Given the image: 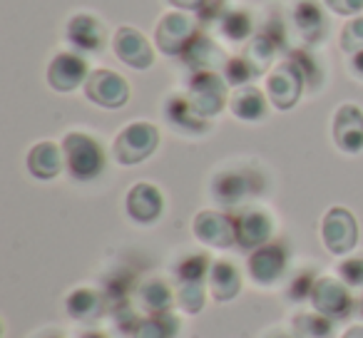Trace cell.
Returning <instances> with one entry per match:
<instances>
[{"label":"cell","instance_id":"obj_1","mask_svg":"<svg viewBox=\"0 0 363 338\" xmlns=\"http://www.w3.org/2000/svg\"><path fill=\"white\" fill-rule=\"evenodd\" d=\"M62 152H65V167L70 174L80 182H90L105 169V152L100 142L92 140L85 132H70L62 140Z\"/></svg>","mask_w":363,"mask_h":338},{"label":"cell","instance_id":"obj_2","mask_svg":"<svg viewBox=\"0 0 363 338\" xmlns=\"http://www.w3.org/2000/svg\"><path fill=\"white\" fill-rule=\"evenodd\" d=\"M160 145V132L150 122H132L115 137L112 154L120 164L132 167L145 162Z\"/></svg>","mask_w":363,"mask_h":338},{"label":"cell","instance_id":"obj_3","mask_svg":"<svg viewBox=\"0 0 363 338\" xmlns=\"http://www.w3.org/2000/svg\"><path fill=\"white\" fill-rule=\"evenodd\" d=\"M303 82H306V75H303L296 60L279 62L267 80V95L272 105L277 110H291L301 97Z\"/></svg>","mask_w":363,"mask_h":338},{"label":"cell","instance_id":"obj_4","mask_svg":"<svg viewBox=\"0 0 363 338\" xmlns=\"http://www.w3.org/2000/svg\"><path fill=\"white\" fill-rule=\"evenodd\" d=\"M197 38V26L194 21L182 11L164 13L160 18V26L155 30V43L160 47V52L164 55H184V50L189 47V43Z\"/></svg>","mask_w":363,"mask_h":338},{"label":"cell","instance_id":"obj_5","mask_svg":"<svg viewBox=\"0 0 363 338\" xmlns=\"http://www.w3.org/2000/svg\"><path fill=\"white\" fill-rule=\"evenodd\" d=\"M189 105L202 117H214L227 105V80L217 72H194L187 92Z\"/></svg>","mask_w":363,"mask_h":338},{"label":"cell","instance_id":"obj_6","mask_svg":"<svg viewBox=\"0 0 363 338\" xmlns=\"http://www.w3.org/2000/svg\"><path fill=\"white\" fill-rule=\"evenodd\" d=\"M321 239H323V247L331 254H336V257L353 252V247L358 244L356 217L343 207L328 209L321 222Z\"/></svg>","mask_w":363,"mask_h":338},{"label":"cell","instance_id":"obj_7","mask_svg":"<svg viewBox=\"0 0 363 338\" xmlns=\"http://www.w3.org/2000/svg\"><path fill=\"white\" fill-rule=\"evenodd\" d=\"M311 303L321 316L331 318V321H343L351 316L353 311V298L348 293V286L343 281H336L331 276L316 278L311 291Z\"/></svg>","mask_w":363,"mask_h":338},{"label":"cell","instance_id":"obj_8","mask_svg":"<svg viewBox=\"0 0 363 338\" xmlns=\"http://www.w3.org/2000/svg\"><path fill=\"white\" fill-rule=\"evenodd\" d=\"M85 95L90 102L100 107H107V110H120V107L127 105L130 100V85L122 75L112 70H95L90 72L85 82Z\"/></svg>","mask_w":363,"mask_h":338},{"label":"cell","instance_id":"obj_9","mask_svg":"<svg viewBox=\"0 0 363 338\" xmlns=\"http://www.w3.org/2000/svg\"><path fill=\"white\" fill-rule=\"evenodd\" d=\"M90 70L87 60L75 52H57L48 65V85L55 92H72L80 85H85Z\"/></svg>","mask_w":363,"mask_h":338},{"label":"cell","instance_id":"obj_10","mask_svg":"<svg viewBox=\"0 0 363 338\" xmlns=\"http://www.w3.org/2000/svg\"><path fill=\"white\" fill-rule=\"evenodd\" d=\"M112 50L115 55L132 70H147L155 62V52L147 38L135 28H120L112 38Z\"/></svg>","mask_w":363,"mask_h":338},{"label":"cell","instance_id":"obj_11","mask_svg":"<svg viewBox=\"0 0 363 338\" xmlns=\"http://www.w3.org/2000/svg\"><path fill=\"white\" fill-rule=\"evenodd\" d=\"M333 142L346 154L363 150V112L356 105H341L333 115Z\"/></svg>","mask_w":363,"mask_h":338},{"label":"cell","instance_id":"obj_12","mask_svg":"<svg viewBox=\"0 0 363 338\" xmlns=\"http://www.w3.org/2000/svg\"><path fill=\"white\" fill-rule=\"evenodd\" d=\"M194 237L209 247L229 249L232 244H237V227L227 214L199 212L194 217Z\"/></svg>","mask_w":363,"mask_h":338},{"label":"cell","instance_id":"obj_13","mask_svg":"<svg viewBox=\"0 0 363 338\" xmlns=\"http://www.w3.org/2000/svg\"><path fill=\"white\" fill-rule=\"evenodd\" d=\"M286 271V252L279 244H264L249 257V274L262 286H272Z\"/></svg>","mask_w":363,"mask_h":338},{"label":"cell","instance_id":"obj_14","mask_svg":"<svg viewBox=\"0 0 363 338\" xmlns=\"http://www.w3.org/2000/svg\"><path fill=\"white\" fill-rule=\"evenodd\" d=\"M164 212V197L155 184L140 182L127 192V214L140 224H152Z\"/></svg>","mask_w":363,"mask_h":338},{"label":"cell","instance_id":"obj_15","mask_svg":"<svg viewBox=\"0 0 363 338\" xmlns=\"http://www.w3.org/2000/svg\"><path fill=\"white\" fill-rule=\"evenodd\" d=\"M234 227H237V244L242 249H259L272 239L274 224L269 219L267 212L262 209H252V212H244L234 219Z\"/></svg>","mask_w":363,"mask_h":338},{"label":"cell","instance_id":"obj_16","mask_svg":"<svg viewBox=\"0 0 363 338\" xmlns=\"http://www.w3.org/2000/svg\"><path fill=\"white\" fill-rule=\"evenodd\" d=\"M65 35H67V40L82 52H97L105 45V28H102V23L97 21L95 16H90V13H77V16H72L70 23H67Z\"/></svg>","mask_w":363,"mask_h":338},{"label":"cell","instance_id":"obj_17","mask_svg":"<svg viewBox=\"0 0 363 338\" xmlns=\"http://www.w3.org/2000/svg\"><path fill=\"white\" fill-rule=\"evenodd\" d=\"M65 167V152L55 142H38L28 152V169L35 179H55Z\"/></svg>","mask_w":363,"mask_h":338},{"label":"cell","instance_id":"obj_18","mask_svg":"<svg viewBox=\"0 0 363 338\" xmlns=\"http://www.w3.org/2000/svg\"><path fill=\"white\" fill-rule=\"evenodd\" d=\"M65 308L75 321L82 323H95L105 316L107 311V298L102 293L92 291V288H75L67 296Z\"/></svg>","mask_w":363,"mask_h":338},{"label":"cell","instance_id":"obj_19","mask_svg":"<svg viewBox=\"0 0 363 338\" xmlns=\"http://www.w3.org/2000/svg\"><path fill=\"white\" fill-rule=\"evenodd\" d=\"M229 107H232L234 117H239V120L257 122L267 115V97H264V92L259 87L244 85L237 87V92L229 97Z\"/></svg>","mask_w":363,"mask_h":338},{"label":"cell","instance_id":"obj_20","mask_svg":"<svg viewBox=\"0 0 363 338\" xmlns=\"http://www.w3.org/2000/svg\"><path fill=\"white\" fill-rule=\"evenodd\" d=\"M182 57H184V62H187L189 67H194L197 72H214V67L222 65L224 52L219 50L217 43H212L209 38L197 35L189 43V47L184 50Z\"/></svg>","mask_w":363,"mask_h":338},{"label":"cell","instance_id":"obj_21","mask_svg":"<svg viewBox=\"0 0 363 338\" xmlns=\"http://www.w3.org/2000/svg\"><path fill=\"white\" fill-rule=\"evenodd\" d=\"M209 288L217 301H232L242 288V276H239L237 266L229 261H214L212 271H209Z\"/></svg>","mask_w":363,"mask_h":338},{"label":"cell","instance_id":"obj_22","mask_svg":"<svg viewBox=\"0 0 363 338\" xmlns=\"http://www.w3.org/2000/svg\"><path fill=\"white\" fill-rule=\"evenodd\" d=\"M135 296L145 313H164V311H169L172 301H174L169 286H167L162 278H147L145 283H140Z\"/></svg>","mask_w":363,"mask_h":338},{"label":"cell","instance_id":"obj_23","mask_svg":"<svg viewBox=\"0 0 363 338\" xmlns=\"http://www.w3.org/2000/svg\"><path fill=\"white\" fill-rule=\"evenodd\" d=\"M177 331H179V318L172 311L164 313H147L145 318H140L137 323L135 338H174Z\"/></svg>","mask_w":363,"mask_h":338},{"label":"cell","instance_id":"obj_24","mask_svg":"<svg viewBox=\"0 0 363 338\" xmlns=\"http://www.w3.org/2000/svg\"><path fill=\"white\" fill-rule=\"evenodd\" d=\"M167 120L172 122L174 127H179V130H187V132H202L207 130V117L197 115L194 112V107L189 105L187 97H172L169 102H167Z\"/></svg>","mask_w":363,"mask_h":338},{"label":"cell","instance_id":"obj_25","mask_svg":"<svg viewBox=\"0 0 363 338\" xmlns=\"http://www.w3.org/2000/svg\"><path fill=\"white\" fill-rule=\"evenodd\" d=\"M294 21H296V28L306 40H318L326 28V18H323L321 8L313 3V0H301L294 11Z\"/></svg>","mask_w":363,"mask_h":338},{"label":"cell","instance_id":"obj_26","mask_svg":"<svg viewBox=\"0 0 363 338\" xmlns=\"http://www.w3.org/2000/svg\"><path fill=\"white\" fill-rule=\"evenodd\" d=\"M214 197L224 204H237L244 197H249V182L244 174L239 172H227L222 177H217L214 182Z\"/></svg>","mask_w":363,"mask_h":338},{"label":"cell","instance_id":"obj_27","mask_svg":"<svg viewBox=\"0 0 363 338\" xmlns=\"http://www.w3.org/2000/svg\"><path fill=\"white\" fill-rule=\"evenodd\" d=\"M294 331L298 338H331L333 323L321 313H298L294 318Z\"/></svg>","mask_w":363,"mask_h":338},{"label":"cell","instance_id":"obj_28","mask_svg":"<svg viewBox=\"0 0 363 338\" xmlns=\"http://www.w3.org/2000/svg\"><path fill=\"white\" fill-rule=\"evenodd\" d=\"M242 57L252 65V70L257 72V75H262V72H267L269 65L274 62V43L269 40L267 35H257L247 45V50H244Z\"/></svg>","mask_w":363,"mask_h":338},{"label":"cell","instance_id":"obj_29","mask_svg":"<svg viewBox=\"0 0 363 338\" xmlns=\"http://www.w3.org/2000/svg\"><path fill=\"white\" fill-rule=\"evenodd\" d=\"M177 303L182 311L197 313L204 306V281H182L177 288Z\"/></svg>","mask_w":363,"mask_h":338},{"label":"cell","instance_id":"obj_30","mask_svg":"<svg viewBox=\"0 0 363 338\" xmlns=\"http://www.w3.org/2000/svg\"><path fill=\"white\" fill-rule=\"evenodd\" d=\"M209 271H212V264H209V259L204 254L187 257L177 266L179 281H204V276H209Z\"/></svg>","mask_w":363,"mask_h":338},{"label":"cell","instance_id":"obj_31","mask_svg":"<svg viewBox=\"0 0 363 338\" xmlns=\"http://www.w3.org/2000/svg\"><path fill=\"white\" fill-rule=\"evenodd\" d=\"M222 33L229 40H244V38H249V33H252V18L244 11L227 13L222 21Z\"/></svg>","mask_w":363,"mask_h":338},{"label":"cell","instance_id":"obj_32","mask_svg":"<svg viewBox=\"0 0 363 338\" xmlns=\"http://www.w3.org/2000/svg\"><path fill=\"white\" fill-rule=\"evenodd\" d=\"M341 50L348 55H356L363 50V16L353 18L341 30Z\"/></svg>","mask_w":363,"mask_h":338},{"label":"cell","instance_id":"obj_33","mask_svg":"<svg viewBox=\"0 0 363 338\" xmlns=\"http://www.w3.org/2000/svg\"><path fill=\"white\" fill-rule=\"evenodd\" d=\"M252 77H257V72L252 70V65H249L244 57H232V60L224 62V80H227L229 85L244 87Z\"/></svg>","mask_w":363,"mask_h":338},{"label":"cell","instance_id":"obj_34","mask_svg":"<svg viewBox=\"0 0 363 338\" xmlns=\"http://www.w3.org/2000/svg\"><path fill=\"white\" fill-rule=\"evenodd\" d=\"M338 276L346 286H363V257H351L338 266Z\"/></svg>","mask_w":363,"mask_h":338},{"label":"cell","instance_id":"obj_35","mask_svg":"<svg viewBox=\"0 0 363 338\" xmlns=\"http://www.w3.org/2000/svg\"><path fill=\"white\" fill-rule=\"evenodd\" d=\"M336 16H358L363 11V0H323Z\"/></svg>","mask_w":363,"mask_h":338},{"label":"cell","instance_id":"obj_36","mask_svg":"<svg viewBox=\"0 0 363 338\" xmlns=\"http://www.w3.org/2000/svg\"><path fill=\"white\" fill-rule=\"evenodd\" d=\"M313 283H316V278L308 276V274H303V276L296 278V281H294V286L289 288V296H291L294 301H296V298H303V296H311Z\"/></svg>","mask_w":363,"mask_h":338},{"label":"cell","instance_id":"obj_37","mask_svg":"<svg viewBox=\"0 0 363 338\" xmlns=\"http://www.w3.org/2000/svg\"><path fill=\"white\" fill-rule=\"evenodd\" d=\"M169 6L179 8V11H199L204 6V0H169Z\"/></svg>","mask_w":363,"mask_h":338},{"label":"cell","instance_id":"obj_38","mask_svg":"<svg viewBox=\"0 0 363 338\" xmlns=\"http://www.w3.org/2000/svg\"><path fill=\"white\" fill-rule=\"evenodd\" d=\"M351 70H353V75L363 77V50L351 55Z\"/></svg>","mask_w":363,"mask_h":338},{"label":"cell","instance_id":"obj_39","mask_svg":"<svg viewBox=\"0 0 363 338\" xmlns=\"http://www.w3.org/2000/svg\"><path fill=\"white\" fill-rule=\"evenodd\" d=\"M343 338H363V326H351L343 333Z\"/></svg>","mask_w":363,"mask_h":338},{"label":"cell","instance_id":"obj_40","mask_svg":"<svg viewBox=\"0 0 363 338\" xmlns=\"http://www.w3.org/2000/svg\"><path fill=\"white\" fill-rule=\"evenodd\" d=\"M82 338H105V336H100V333H87V336H82Z\"/></svg>","mask_w":363,"mask_h":338},{"label":"cell","instance_id":"obj_41","mask_svg":"<svg viewBox=\"0 0 363 338\" xmlns=\"http://www.w3.org/2000/svg\"><path fill=\"white\" fill-rule=\"evenodd\" d=\"M356 308H358V313H361V316H363V298H361V301L356 303Z\"/></svg>","mask_w":363,"mask_h":338},{"label":"cell","instance_id":"obj_42","mask_svg":"<svg viewBox=\"0 0 363 338\" xmlns=\"http://www.w3.org/2000/svg\"><path fill=\"white\" fill-rule=\"evenodd\" d=\"M43 338H60V336H43Z\"/></svg>","mask_w":363,"mask_h":338}]
</instances>
